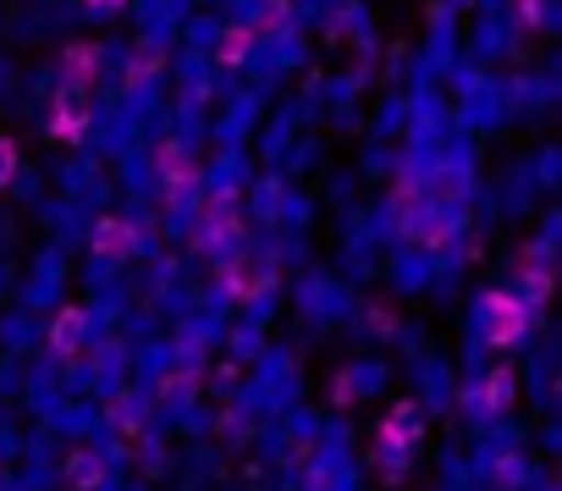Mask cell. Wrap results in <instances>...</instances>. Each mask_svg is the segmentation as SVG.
<instances>
[{
  "instance_id": "2",
  "label": "cell",
  "mask_w": 562,
  "mask_h": 491,
  "mask_svg": "<svg viewBox=\"0 0 562 491\" xmlns=\"http://www.w3.org/2000/svg\"><path fill=\"white\" fill-rule=\"evenodd\" d=\"M94 72H100V45H67V56H61V83H67V94L94 89Z\"/></svg>"
},
{
  "instance_id": "10",
  "label": "cell",
  "mask_w": 562,
  "mask_h": 491,
  "mask_svg": "<svg viewBox=\"0 0 562 491\" xmlns=\"http://www.w3.org/2000/svg\"><path fill=\"white\" fill-rule=\"evenodd\" d=\"M89 7H100V12H105V7H122V0H89Z\"/></svg>"
},
{
  "instance_id": "3",
  "label": "cell",
  "mask_w": 562,
  "mask_h": 491,
  "mask_svg": "<svg viewBox=\"0 0 562 491\" xmlns=\"http://www.w3.org/2000/svg\"><path fill=\"white\" fill-rule=\"evenodd\" d=\"M94 255H105V260L133 255V226H127V221H100V226H94Z\"/></svg>"
},
{
  "instance_id": "4",
  "label": "cell",
  "mask_w": 562,
  "mask_h": 491,
  "mask_svg": "<svg viewBox=\"0 0 562 491\" xmlns=\"http://www.w3.org/2000/svg\"><path fill=\"white\" fill-rule=\"evenodd\" d=\"M83 127H89V111L78 105V94H61L56 100V116H50V133L56 138H83Z\"/></svg>"
},
{
  "instance_id": "8",
  "label": "cell",
  "mask_w": 562,
  "mask_h": 491,
  "mask_svg": "<svg viewBox=\"0 0 562 491\" xmlns=\"http://www.w3.org/2000/svg\"><path fill=\"white\" fill-rule=\"evenodd\" d=\"M215 56H221V67H237V62L248 56V29H226V34H221V51H215Z\"/></svg>"
},
{
  "instance_id": "7",
  "label": "cell",
  "mask_w": 562,
  "mask_h": 491,
  "mask_svg": "<svg viewBox=\"0 0 562 491\" xmlns=\"http://www.w3.org/2000/svg\"><path fill=\"white\" fill-rule=\"evenodd\" d=\"M67 475H72V486H83V491H94V486H100V458H94V453H72V464H67Z\"/></svg>"
},
{
  "instance_id": "9",
  "label": "cell",
  "mask_w": 562,
  "mask_h": 491,
  "mask_svg": "<svg viewBox=\"0 0 562 491\" xmlns=\"http://www.w3.org/2000/svg\"><path fill=\"white\" fill-rule=\"evenodd\" d=\"M18 171V149H12V138H0V182H7Z\"/></svg>"
},
{
  "instance_id": "6",
  "label": "cell",
  "mask_w": 562,
  "mask_h": 491,
  "mask_svg": "<svg viewBox=\"0 0 562 491\" xmlns=\"http://www.w3.org/2000/svg\"><path fill=\"white\" fill-rule=\"evenodd\" d=\"M507 392H513V370H507V365H496V370L485 376V387H480V398H485V409L496 414V409H507Z\"/></svg>"
},
{
  "instance_id": "1",
  "label": "cell",
  "mask_w": 562,
  "mask_h": 491,
  "mask_svg": "<svg viewBox=\"0 0 562 491\" xmlns=\"http://www.w3.org/2000/svg\"><path fill=\"white\" fill-rule=\"evenodd\" d=\"M529 332V304L513 293H485V343L491 348H513Z\"/></svg>"
},
{
  "instance_id": "5",
  "label": "cell",
  "mask_w": 562,
  "mask_h": 491,
  "mask_svg": "<svg viewBox=\"0 0 562 491\" xmlns=\"http://www.w3.org/2000/svg\"><path fill=\"white\" fill-rule=\"evenodd\" d=\"M78 337H83V310H61V321L50 326L56 354H72V348H78Z\"/></svg>"
}]
</instances>
